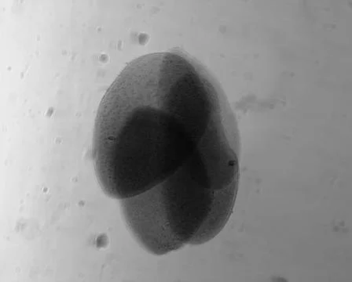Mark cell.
Listing matches in <instances>:
<instances>
[{
	"label": "cell",
	"instance_id": "cell-1",
	"mask_svg": "<svg viewBox=\"0 0 352 282\" xmlns=\"http://www.w3.org/2000/svg\"><path fill=\"white\" fill-rule=\"evenodd\" d=\"M240 137L217 81L179 53L134 60L99 108L93 154L110 197L133 198L159 187L191 206L236 200Z\"/></svg>",
	"mask_w": 352,
	"mask_h": 282
}]
</instances>
